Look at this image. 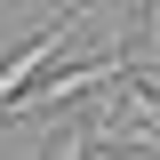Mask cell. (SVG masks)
<instances>
[{"mask_svg":"<svg viewBox=\"0 0 160 160\" xmlns=\"http://www.w3.org/2000/svg\"><path fill=\"white\" fill-rule=\"evenodd\" d=\"M72 40H80V16H56V24H48V32H32V40H24L16 56L0 64V112H8V104H16L24 88H32V80L48 72V64H56L64 48H72Z\"/></svg>","mask_w":160,"mask_h":160,"instance_id":"obj_1","label":"cell"},{"mask_svg":"<svg viewBox=\"0 0 160 160\" xmlns=\"http://www.w3.org/2000/svg\"><path fill=\"white\" fill-rule=\"evenodd\" d=\"M48 160H96V136H88V120H80V128H64V136L48 144Z\"/></svg>","mask_w":160,"mask_h":160,"instance_id":"obj_2","label":"cell"}]
</instances>
